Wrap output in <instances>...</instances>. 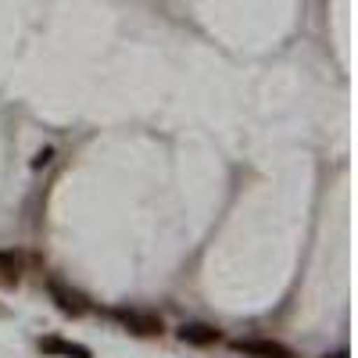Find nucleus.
<instances>
[{"mask_svg":"<svg viewBox=\"0 0 358 358\" xmlns=\"http://www.w3.org/2000/svg\"><path fill=\"white\" fill-rule=\"evenodd\" d=\"M47 290H50V301L62 308L65 315H86L90 312V301H86V294H79V290H72L69 283H62V280H50L47 283Z\"/></svg>","mask_w":358,"mask_h":358,"instance_id":"nucleus-3","label":"nucleus"},{"mask_svg":"<svg viewBox=\"0 0 358 358\" xmlns=\"http://www.w3.org/2000/svg\"><path fill=\"white\" fill-rule=\"evenodd\" d=\"M115 319L136 337H162V315L147 308H115Z\"/></svg>","mask_w":358,"mask_h":358,"instance_id":"nucleus-1","label":"nucleus"},{"mask_svg":"<svg viewBox=\"0 0 358 358\" xmlns=\"http://www.w3.org/2000/svg\"><path fill=\"white\" fill-rule=\"evenodd\" d=\"M233 351L248 355V358H297L287 344H280L273 337H241V341H233Z\"/></svg>","mask_w":358,"mask_h":358,"instance_id":"nucleus-2","label":"nucleus"},{"mask_svg":"<svg viewBox=\"0 0 358 358\" xmlns=\"http://www.w3.org/2000/svg\"><path fill=\"white\" fill-rule=\"evenodd\" d=\"M40 351L43 355H54V358H94V351H90L86 344L65 341V337H43L40 341Z\"/></svg>","mask_w":358,"mask_h":358,"instance_id":"nucleus-4","label":"nucleus"},{"mask_svg":"<svg viewBox=\"0 0 358 358\" xmlns=\"http://www.w3.org/2000/svg\"><path fill=\"white\" fill-rule=\"evenodd\" d=\"M334 358H348V355H334Z\"/></svg>","mask_w":358,"mask_h":358,"instance_id":"nucleus-7","label":"nucleus"},{"mask_svg":"<svg viewBox=\"0 0 358 358\" xmlns=\"http://www.w3.org/2000/svg\"><path fill=\"white\" fill-rule=\"evenodd\" d=\"M219 330L215 326H208V322H183L179 326V341L183 344H194V348H212V344H219Z\"/></svg>","mask_w":358,"mask_h":358,"instance_id":"nucleus-5","label":"nucleus"},{"mask_svg":"<svg viewBox=\"0 0 358 358\" xmlns=\"http://www.w3.org/2000/svg\"><path fill=\"white\" fill-rule=\"evenodd\" d=\"M18 273H22V258L15 251H0V276H4V280H18Z\"/></svg>","mask_w":358,"mask_h":358,"instance_id":"nucleus-6","label":"nucleus"}]
</instances>
